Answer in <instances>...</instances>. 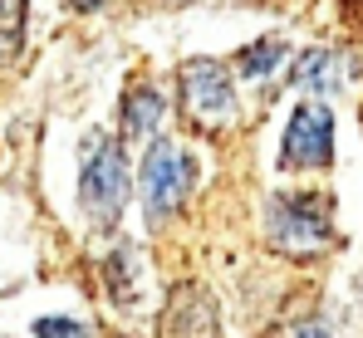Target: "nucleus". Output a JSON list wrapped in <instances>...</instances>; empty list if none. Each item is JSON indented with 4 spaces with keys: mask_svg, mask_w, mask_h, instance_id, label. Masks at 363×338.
Segmentation results:
<instances>
[{
    "mask_svg": "<svg viewBox=\"0 0 363 338\" xmlns=\"http://www.w3.org/2000/svg\"><path fill=\"white\" fill-rule=\"evenodd\" d=\"M285 55V40L280 35H265V40H255V45H245L241 50V74L245 79H255V74H270L275 64Z\"/></svg>",
    "mask_w": 363,
    "mask_h": 338,
    "instance_id": "obj_9",
    "label": "nucleus"
},
{
    "mask_svg": "<svg viewBox=\"0 0 363 338\" xmlns=\"http://www.w3.org/2000/svg\"><path fill=\"white\" fill-rule=\"evenodd\" d=\"M35 338H89V329L74 324V319H40L35 324Z\"/></svg>",
    "mask_w": 363,
    "mask_h": 338,
    "instance_id": "obj_10",
    "label": "nucleus"
},
{
    "mask_svg": "<svg viewBox=\"0 0 363 338\" xmlns=\"http://www.w3.org/2000/svg\"><path fill=\"white\" fill-rule=\"evenodd\" d=\"M334 235V201L319 196V191H290V196H275L270 201V240L285 250V255H319Z\"/></svg>",
    "mask_w": 363,
    "mask_h": 338,
    "instance_id": "obj_1",
    "label": "nucleus"
},
{
    "mask_svg": "<svg viewBox=\"0 0 363 338\" xmlns=\"http://www.w3.org/2000/svg\"><path fill=\"white\" fill-rule=\"evenodd\" d=\"M25 15H30L25 0H0V64H10V59L20 55V45H25Z\"/></svg>",
    "mask_w": 363,
    "mask_h": 338,
    "instance_id": "obj_8",
    "label": "nucleus"
},
{
    "mask_svg": "<svg viewBox=\"0 0 363 338\" xmlns=\"http://www.w3.org/2000/svg\"><path fill=\"white\" fill-rule=\"evenodd\" d=\"M162 128V94L152 89H133L123 98V142H143Z\"/></svg>",
    "mask_w": 363,
    "mask_h": 338,
    "instance_id": "obj_6",
    "label": "nucleus"
},
{
    "mask_svg": "<svg viewBox=\"0 0 363 338\" xmlns=\"http://www.w3.org/2000/svg\"><path fill=\"white\" fill-rule=\"evenodd\" d=\"M69 5H74V10H99L104 0H69Z\"/></svg>",
    "mask_w": 363,
    "mask_h": 338,
    "instance_id": "obj_12",
    "label": "nucleus"
},
{
    "mask_svg": "<svg viewBox=\"0 0 363 338\" xmlns=\"http://www.w3.org/2000/svg\"><path fill=\"white\" fill-rule=\"evenodd\" d=\"M79 201L89 211L94 225H113L123 216V201H128V162H123V147L108 137H94L89 142V157H84V176H79Z\"/></svg>",
    "mask_w": 363,
    "mask_h": 338,
    "instance_id": "obj_2",
    "label": "nucleus"
},
{
    "mask_svg": "<svg viewBox=\"0 0 363 338\" xmlns=\"http://www.w3.org/2000/svg\"><path fill=\"white\" fill-rule=\"evenodd\" d=\"M295 84H300V89H319V94H329V89L339 84V55H329V50H309V55L295 64Z\"/></svg>",
    "mask_w": 363,
    "mask_h": 338,
    "instance_id": "obj_7",
    "label": "nucleus"
},
{
    "mask_svg": "<svg viewBox=\"0 0 363 338\" xmlns=\"http://www.w3.org/2000/svg\"><path fill=\"white\" fill-rule=\"evenodd\" d=\"M359 123H363V103H359Z\"/></svg>",
    "mask_w": 363,
    "mask_h": 338,
    "instance_id": "obj_13",
    "label": "nucleus"
},
{
    "mask_svg": "<svg viewBox=\"0 0 363 338\" xmlns=\"http://www.w3.org/2000/svg\"><path fill=\"white\" fill-rule=\"evenodd\" d=\"M300 338H329V329H324V324H304Z\"/></svg>",
    "mask_w": 363,
    "mask_h": 338,
    "instance_id": "obj_11",
    "label": "nucleus"
},
{
    "mask_svg": "<svg viewBox=\"0 0 363 338\" xmlns=\"http://www.w3.org/2000/svg\"><path fill=\"white\" fill-rule=\"evenodd\" d=\"M182 94H186V113L201 118V123H216L221 113L231 108V98H236L231 74H226L216 59H191V64H182Z\"/></svg>",
    "mask_w": 363,
    "mask_h": 338,
    "instance_id": "obj_5",
    "label": "nucleus"
},
{
    "mask_svg": "<svg viewBox=\"0 0 363 338\" xmlns=\"http://www.w3.org/2000/svg\"><path fill=\"white\" fill-rule=\"evenodd\" d=\"M334 157V113L324 103H300L285 123V142H280V167L304 171V167H329Z\"/></svg>",
    "mask_w": 363,
    "mask_h": 338,
    "instance_id": "obj_4",
    "label": "nucleus"
},
{
    "mask_svg": "<svg viewBox=\"0 0 363 338\" xmlns=\"http://www.w3.org/2000/svg\"><path fill=\"white\" fill-rule=\"evenodd\" d=\"M191 181H196V167H191V157L182 152L177 142H167V137L152 142L147 157H143V206H147V216L152 221L172 216L186 201Z\"/></svg>",
    "mask_w": 363,
    "mask_h": 338,
    "instance_id": "obj_3",
    "label": "nucleus"
}]
</instances>
